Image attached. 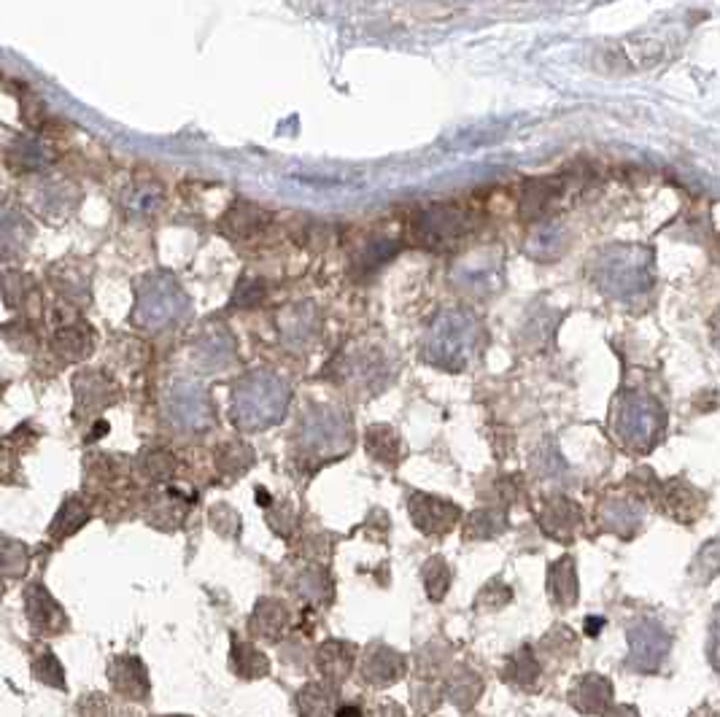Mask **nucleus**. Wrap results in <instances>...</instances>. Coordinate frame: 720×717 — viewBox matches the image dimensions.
<instances>
[{
  "instance_id": "obj_2",
  "label": "nucleus",
  "mask_w": 720,
  "mask_h": 717,
  "mask_svg": "<svg viewBox=\"0 0 720 717\" xmlns=\"http://www.w3.org/2000/svg\"><path fill=\"white\" fill-rule=\"evenodd\" d=\"M141 297L154 300V305L138 302V308H135L138 327L165 329L170 327V321H178L181 313H187V297H184V292H181L173 281H168V278H162V281L154 278L152 284H149V292H143Z\"/></svg>"
},
{
  "instance_id": "obj_26",
  "label": "nucleus",
  "mask_w": 720,
  "mask_h": 717,
  "mask_svg": "<svg viewBox=\"0 0 720 717\" xmlns=\"http://www.w3.org/2000/svg\"><path fill=\"white\" fill-rule=\"evenodd\" d=\"M0 335L6 337L14 351H33L38 346V335L30 321H11L6 327H0Z\"/></svg>"
},
{
  "instance_id": "obj_6",
  "label": "nucleus",
  "mask_w": 720,
  "mask_h": 717,
  "mask_svg": "<svg viewBox=\"0 0 720 717\" xmlns=\"http://www.w3.org/2000/svg\"><path fill=\"white\" fill-rule=\"evenodd\" d=\"M405 674V658L400 653H394L389 647H370V653L365 656L362 664V677L365 682L383 688V685H392Z\"/></svg>"
},
{
  "instance_id": "obj_34",
  "label": "nucleus",
  "mask_w": 720,
  "mask_h": 717,
  "mask_svg": "<svg viewBox=\"0 0 720 717\" xmlns=\"http://www.w3.org/2000/svg\"><path fill=\"white\" fill-rule=\"evenodd\" d=\"M3 594H6V585H3V577H0V599H3Z\"/></svg>"
},
{
  "instance_id": "obj_8",
  "label": "nucleus",
  "mask_w": 720,
  "mask_h": 717,
  "mask_svg": "<svg viewBox=\"0 0 720 717\" xmlns=\"http://www.w3.org/2000/svg\"><path fill=\"white\" fill-rule=\"evenodd\" d=\"M270 224V213L259 205H251L246 200L232 203V208L224 213L222 232L230 238H251Z\"/></svg>"
},
{
  "instance_id": "obj_3",
  "label": "nucleus",
  "mask_w": 720,
  "mask_h": 717,
  "mask_svg": "<svg viewBox=\"0 0 720 717\" xmlns=\"http://www.w3.org/2000/svg\"><path fill=\"white\" fill-rule=\"evenodd\" d=\"M25 615L30 620V626L36 634H60V631L68 629V615L65 610L57 604L49 591H46L44 583H30L25 588Z\"/></svg>"
},
{
  "instance_id": "obj_17",
  "label": "nucleus",
  "mask_w": 720,
  "mask_h": 717,
  "mask_svg": "<svg viewBox=\"0 0 720 717\" xmlns=\"http://www.w3.org/2000/svg\"><path fill=\"white\" fill-rule=\"evenodd\" d=\"M232 669L243 680H257V677H267L270 672V661L259 650L257 645L249 642H232Z\"/></svg>"
},
{
  "instance_id": "obj_24",
  "label": "nucleus",
  "mask_w": 720,
  "mask_h": 717,
  "mask_svg": "<svg viewBox=\"0 0 720 717\" xmlns=\"http://www.w3.org/2000/svg\"><path fill=\"white\" fill-rule=\"evenodd\" d=\"M478 693H480L478 677L472 672H467V669H459V672L451 677V682H448V696H451L459 707H470V704H475Z\"/></svg>"
},
{
  "instance_id": "obj_12",
  "label": "nucleus",
  "mask_w": 720,
  "mask_h": 717,
  "mask_svg": "<svg viewBox=\"0 0 720 717\" xmlns=\"http://www.w3.org/2000/svg\"><path fill=\"white\" fill-rule=\"evenodd\" d=\"M6 162H9V168L14 170V173H36V170H44L52 165L54 154L46 149L44 143L22 138V141L11 146Z\"/></svg>"
},
{
  "instance_id": "obj_25",
  "label": "nucleus",
  "mask_w": 720,
  "mask_h": 717,
  "mask_svg": "<svg viewBox=\"0 0 720 717\" xmlns=\"http://www.w3.org/2000/svg\"><path fill=\"white\" fill-rule=\"evenodd\" d=\"M367 451L373 453L378 461L394 464V459H397V437L392 434V429L373 426V429L367 432Z\"/></svg>"
},
{
  "instance_id": "obj_9",
  "label": "nucleus",
  "mask_w": 720,
  "mask_h": 717,
  "mask_svg": "<svg viewBox=\"0 0 720 717\" xmlns=\"http://www.w3.org/2000/svg\"><path fill=\"white\" fill-rule=\"evenodd\" d=\"M54 354L65 359V362H81V359H87L92 354V348H95V332L89 327H84L81 321L76 324H65L54 332Z\"/></svg>"
},
{
  "instance_id": "obj_30",
  "label": "nucleus",
  "mask_w": 720,
  "mask_h": 717,
  "mask_svg": "<svg viewBox=\"0 0 720 717\" xmlns=\"http://www.w3.org/2000/svg\"><path fill=\"white\" fill-rule=\"evenodd\" d=\"M370 717H405V712H402L397 704H381L378 709H373V715Z\"/></svg>"
},
{
  "instance_id": "obj_33",
  "label": "nucleus",
  "mask_w": 720,
  "mask_h": 717,
  "mask_svg": "<svg viewBox=\"0 0 720 717\" xmlns=\"http://www.w3.org/2000/svg\"><path fill=\"white\" fill-rule=\"evenodd\" d=\"M257 505H262V507L270 505V494H267V488H257Z\"/></svg>"
},
{
  "instance_id": "obj_31",
  "label": "nucleus",
  "mask_w": 720,
  "mask_h": 717,
  "mask_svg": "<svg viewBox=\"0 0 720 717\" xmlns=\"http://www.w3.org/2000/svg\"><path fill=\"white\" fill-rule=\"evenodd\" d=\"M335 717H362V709L354 707V704H348V707H340L335 712Z\"/></svg>"
},
{
  "instance_id": "obj_22",
  "label": "nucleus",
  "mask_w": 720,
  "mask_h": 717,
  "mask_svg": "<svg viewBox=\"0 0 720 717\" xmlns=\"http://www.w3.org/2000/svg\"><path fill=\"white\" fill-rule=\"evenodd\" d=\"M297 709H300V715L303 717H327L329 709H332L329 688H324L319 682L305 685L303 691L297 693Z\"/></svg>"
},
{
  "instance_id": "obj_11",
  "label": "nucleus",
  "mask_w": 720,
  "mask_h": 717,
  "mask_svg": "<svg viewBox=\"0 0 720 717\" xmlns=\"http://www.w3.org/2000/svg\"><path fill=\"white\" fill-rule=\"evenodd\" d=\"M30 238H33V227L27 219H22V213L0 208V257L25 251Z\"/></svg>"
},
{
  "instance_id": "obj_13",
  "label": "nucleus",
  "mask_w": 720,
  "mask_h": 717,
  "mask_svg": "<svg viewBox=\"0 0 720 717\" xmlns=\"http://www.w3.org/2000/svg\"><path fill=\"white\" fill-rule=\"evenodd\" d=\"M89 521V507L87 502L81 499V496H68L63 502V507L57 510L54 515L52 526H49V537L52 540H65V537H71L76 534Z\"/></svg>"
},
{
  "instance_id": "obj_18",
  "label": "nucleus",
  "mask_w": 720,
  "mask_h": 717,
  "mask_svg": "<svg viewBox=\"0 0 720 717\" xmlns=\"http://www.w3.org/2000/svg\"><path fill=\"white\" fill-rule=\"evenodd\" d=\"M27 567H30V548H27L25 542L0 537V577L22 580Z\"/></svg>"
},
{
  "instance_id": "obj_1",
  "label": "nucleus",
  "mask_w": 720,
  "mask_h": 717,
  "mask_svg": "<svg viewBox=\"0 0 720 717\" xmlns=\"http://www.w3.org/2000/svg\"><path fill=\"white\" fill-rule=\"evenodd\" d=\"M286 391L284 381L270 372H251L243 381L235 383L232 394V421L243 429H265L284 416Z\"/></svg>"
},
{
  "instance_id": "obj_15",
  "label": "nucleus",
  "mask_w": 720,
  "mask_h": 717,
  "mask_svg": "<svg viewBox=\"0 0 720 717\" xmlns=\"http://www.w3.org/2000/svg\"><path fill=\"white\" fill-rule=\"evenodd\" d=\"M0 294L6 300V308H27V302H38V284L27 273L6 270L0 275Z\"/></svg>"
},
{
  "instance_id": "obj_35",
  "label": "nucleus",
  "mask_w": 720,
  "mask_h": 717,
  "mask_svg": "<svg viewBox=\"0 0 720 717\" xmlns=\"http://www.w3.org/2000/svg\"><path fill=\"white\" fill-rule=\"evenodd\" d=\"M165 717H187V715H165Z\"/></svg>"
},
{
  "instance_id": "obj_32",
  "label": "nucleus",
  "mask_w": 720,
  "mask_h": 717,
  "mask_svg": "<svg viewBox=\"0 0 720 717\" xmlns=\"http://www.w3.org/2000/svg\"><path fill=\"white\" fill-rule=\"evenodd\" d=\"M610 717H640V715H637V709L632 707H618L615 712H610Z\"/></svg>"
},
{
  "instance_id": "obj_28",
  "label": "nucleus",
  "mask_w": 720,
  "mask_h": 717,
  "mask_svg": "<svg viewBox=\"0 0 720 717\" xmlns=\"http://www.w3.org/2000/svg\"><path fill=\"white\" fill-rule=\"evenodd\" d=\"M424 580H427V588H429V596L432 599H443L445 596V588H448V569H445L443 558H432L424 569Z\"/></svg>"
},
{
  "instance_id": "obj_5",
  "label": "nucleus",
  "mask_w": 720,
  "mask_h": 717,
  "mask_svg": "<svg viewBox=\"0 0 720 717\" xmlns=\"http://www.w3.org/2000/svg\"><path fill=\"white\" fill-rule=\"evenodd\" d=\"M108 680L114 685V691L119 696L133 701H146L149 691H152V682H149V672L141 664V658L135 656H119L108 666Z\"/></svg>"
},
{
  "instance_id": "obj_27",
  "label": "nucleus",
  "mask_w": 720,
  "mask_h": 717,
  "mask_svg": "<svg viewBox=\"0 0 720 717\" xmlns=\"http://www.w3.org/2000/svg\"><path fill=\"white\" fill-rule=\"evenodd\" d=\"M211 526L216 534H222L227 540H232L240 532V515L232 510L230 505H216L211 507Z\"/></svg>"
},
{
  "instance_id": "obj_19",
  "label": "nucleus",
  "mask_w": 720,
  "mask_h": 717,
  "mask_svg": "<svg viewBox=\"0 0 720 717\" xmlns=\"http://www.w3.org/2000/svg\"><path fill=\"white\" fill-rule=\"evenodd\" d=\"M216 464H219V470H222L224 475L240 478V475L254 464V451L243 443H224L222 448H219Z\"/></svg>"
},
{
  "instance_id": "obj_4",
  "label": "nucleus",
  "mask_w": 720,
  "mask_h": 717,
  "mask_svg": "<svg viewBox=\"0 0 720 717\" xmlns=\"http://www.w3.org/2000/svg\"><path fill=\"white\" fill-rule=\"evenodd\" d=\"M73 389H76V410L87 416L111 408L122 397L119 386L100 370H81L73 381Z\"/></svg>"
},
{
  "instance_id": "obj_20",
  "label": "nucleus",
  "mask_w": 720,
  "mask_h": 717,
  "mask_svg": "<svg viewBox=\"0 0 720 717\" xmlns=\"http://www.w3.org/2000/svg\"><path fill=\"white\" fill-rule=\"evenodd\" d=\"M135 467H138V472H141L146 480H152V483H162V480L173 478L176 459H173L168 451H146V453H141V459L135 461Z\"/></svg>"
},
{
  "instance_id": "obj_14",
  "label": "nucleus",
  "mask_w": 720,
  "mask_h": 717,
  "mask_svg": "<svg viewBox=\"0 0 720 717\" xmlns=\"http://www.w3.org/2000/svg\"><path fill=\"white\" fill-rule=\"evenodd\" d=\"M416 526H421L424 532H448L454 526V515H443V510H451V505H445L440 499H429V496H413L410 502Z\"/></svg>"
},
{
  "instance_id": "obj_10",
  "label": "nucleus",
  "mask_w": 720,
  "mask_h": 717,
  "mask_svg": "<svg viewBox=\"0 0 720 717\" xmlns=\"http://www.w3.org/2000/svg\"><path fill=\"white\" fill-rule=\"evenodd\" d=\"M319 669L324 674V680L332 682V685H340L346 680L351 666H354V647L346 645V642H327V645L319 647Z\"/></svg>"
},
{
  "instance_id": "obj_21",
  "label": "nucleus",
  "mask_w": 720,
  "mask_h": 717,
  "mask_svg": "<svg viewBox=\"0 0 720 717\" xmlns=\"http://www.w3.org/2000/svg\"><path fill=\"white\" fill-rule=\"evenodd\" d=\"M537 674H540V666L534 661L532 650H518L516 656L507 661L502 677L513 682V685H518V688H532Z\"/></svg>"
},
{
  "instance_id": "obj_29",
  "label": "nucleus",
  "mask_w": 720,
  "mask_h": 717,
  "mask_svg": "<svg viewBox=\"0 0 720 717\" xmlns=\"http://www.w3.org/2000/svg\"><path fill=\"white\" fill-rule=\"evenodd\" d=\"M265 297V286L262 281H254V278H243L235 289V297H232V305L235 308H251V305H257L262 302Z\"/></svg>"
},
{
  "instance_id": "obj_16",
  "label": "nucleus",
  "mask_w": 720,
  "mask_h": 717,
  "mask_svg": "<svg viewBox=\"0 0 720 717\" xmlns=\"http://www.w3.org/2000/svg\"><path fill=\"white\" fill-rule=\"evenodd\" d=\"M610 696H613V685L605 680V677H586L575 685L572 691V704L580 709V712H602V709L610 704Z\"/></svg>"
},
{
  "instance_id": "obj_7",
  "label": "nucleus",
  "mask_w": 720,
  "mask_h": 717,
  "mask_svg": "<svg viewBox=\"0 0 720 717\" xmlns=\"http://www.w3.org/2000/svg\"><path fill=\"white\" fill-rule=\"evenodd\" d=\"M289 623H292V615L286 610V604H281L278 599H259L254 612H251L249 629L254 637L276 642L289 629Z\"/></svg>"
},
{
  "instance_id": "obj_23",
  "label": "nucleus",
  "mask_w": 720,
  "mask_h": 717,
  "mask_svg": "<svg viewBox=\"0 0 720 717\" xmlns=\"http://www.w3.org/2000/svg\"><path fill=\"white\" fill-rule=\"evenodd\" d=\"M33 674H36L38 682L65 691V669L52 650H44L41 656H36V661H33Z\"/></svg>"
}]
</instances>
